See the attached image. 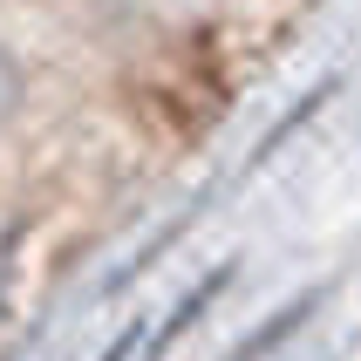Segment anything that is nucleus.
<instances>
[{"label":"nucleus","mask_w":361,"mask_h":361,"mask_svg":"<svg viewBox=\"0 0 361 361\" xmlns=\"http://www.w3.org/2000/svg\"><path fill=\"white\" fill-rule=\"evenodd\" d=\"M20 89H27V82H20V61L7 55V48H0V123H14V109H20Z\"/></svg>","instance_id":"obj_1"}]
</instances>
